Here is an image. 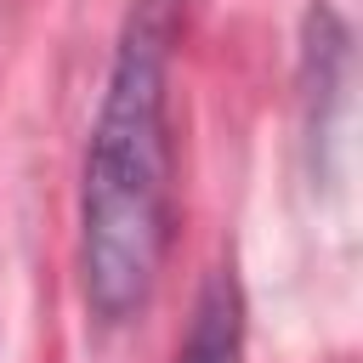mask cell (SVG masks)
I'll use <instances>...</instances> for the list:
<instances>
[{
    "mask_svg": "<svg viewBox=\"0 0 363 363\" xmlns=\"http://www.w3.org/2000/svg\"><path fill=\"white\" fill-rule=\"evenodd\" d=\"M182 0H136L79 176V284L102 323L147 306L170 250V51Z\"/></svg>",
    "mask_w": 363,
    "mask_h": 363,
    "instance_id": "cell-1",
    "label": "cell"
},
{
    "mask_svg": "<svg viewBox=\"0 0 363 363\" xmlns=\"http://www.w3.org/2000/svg\"><path fill=\"white\" fill-rule=\"evenodd\" d=\"M244 346V295L227 267H216L193 301V323L176 346V363H238Z\"/></svg>",
    "mask_w": 363,
    "mask_h": 363,
    "instance_id": "cell-2",
    "label": "cell"
}]
</instances>
